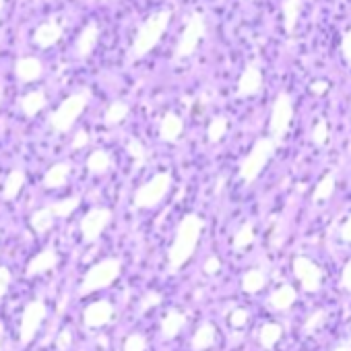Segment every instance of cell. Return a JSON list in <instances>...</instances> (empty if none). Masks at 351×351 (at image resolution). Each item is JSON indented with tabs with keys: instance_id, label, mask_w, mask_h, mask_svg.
<instances>
[{
	"instance_id": "cell-1",
	"label": "cell",
	"mask_w": 351,
	"mask_h": 351,
	"mask_svg": "<svg viewBox=\"0 0 351 351\" xmlns=\"http://www.w3.org/2000/svg\"><path fill=\"white\" fill-rule=\"evenodd\" d=\"M293 273L308 293H316L322 287V269L306 256L293 258Z\"/></svg>"
},
{
	"instance_id": "cell-2",
	"label": "cell",
	"mask_w": 351,
	"mask_h": 351,
	"mask_svg": "<svg viewBox=\"0 0 351 351\" xmlns=\"http://www.w3.org/2000/svg\"><path fill=\"white\" fill-rule=\"evenodd\" d=\"M273 149H275V143L269 141V138H263V141L256 143L254 151L250 153V157L246 159V163H244V167H242V173H244V178H246L248 182L254 180L256 176H258V171L265 167V163H267V159L271 157Z\"/></svg>"
},
{
	"instance_id": "cell-3",
	"label": "cell",
	"mask_w": 351,
	"mask_h": 351,
	"mask_svg": "<svg viewBox=\"0 0 351 351\" xmlns=\"http://www.w3.org/2000/svg\"><path fill=\"white\" fill-rule=\"evenodd\" d=\"M291 118H293V106H291V99L289 95L281 93L273 106V118H271V130L277 138H281L289 124H291Z\"/></svg>"
},
{
	"instance_id": "cell-4",
	"label": "cell",
	"mask_w": 351,
	"mask_h": 351,
	"mask_svg": "<svg viewBox=\"0 0 351 351\" xmlns=\"http://www.w3.org/2000/svg\"><path fill=\"white\" fill-rule=\"evenodd\" d=\"M335 184H337V176H335V171H326L322 178L318 180V184H316V189H314V193H312V201H326V199H330L332 197V193H335Z\"/></svg>"
},
{
	"instance_id": "cell-5",
	"label": "cell",
	"mask_w": 351,
	"mask_h": 351,
	"mask_svg": "<svg viewBox=\"0 0 351 351\" xmlns=\"http://www.w3.org/2000/svg\"><path fill=\"white\" fill-rule=\"evenodd\" d=\"M300 11H302V0H283V19H285L287 34L295 32V25L300 21Z\"/></svg>"
},
{
	"instance_id": "cell-6",
	"label": "cell",
	"mask_w": 351,
	"mask_h": 351,
	"mask_svg": "<svg viewBox=\"0 0 351 351\" xmlns=\"http://www.w3.org/2000/svg\"><path fill=\"white\" fill-rule=\"evenodd\" d=\"M293 302H295V289L293 287H287V285H283L281 289H277L271 295V306L275 310H287Z\"/></svg>"
},
{
	"instance_id": "cell-7",
	"label": "cell",
	"mask_w": 351,
	"mask_h": 351,
	"mask_svg": "<svg viewBox=\"0 0 351 351\" xmlns=\"http://www.w3.org/2000/svg\"><path fill=\"white\" fill-rule=\"evenodd\" d=\"M258 87H261V73H258L256 69H248V73H246L244 79H242L240 91H242L244 95H250V93L258 91Z\"/></svg>"
},
{
	"instance_id": "cell-8",
	"label": "cell",
	"mask_w": 351,
	"mask_h": 351,
	"mask_svg": "<svg viewBox=\"0 0 351 351\" xmlns=\"http://www.w3.org/2000/svg\"><path fill=\"white\" fill-rule=\"evenodd\" d=\"M281 339V326L279 324H267L261 332V343L265 347H273Z\"/></svg>"
},
{
	"instance_id": "cell-9",
	"label": "cell",
	"mask_w": 351,
	"mask_h": 351,
	"mask_svg": "<svg viewBox=\"0 0 351 351\" xmlns=\"http://www.w3.org/2000/svg\"><path fill=\"white\" fill-rule=\"evenodd\" d=\"M326 141H328V124H326V120H318L312 128V143L322 147Z\"/></svg>"
},
{
	"instance_id": "cell-10",
	"label": "cell",
	"mask_w": 351,
	"mask_h": 351,
	"mask_svg": "<svg viewBox=\"0 0 351 351\" xmlns=\"http://www.w3.org/2000/svg\"><path fill=\"white\" fill-rule=\"evenodd\" d=\"M324 320H326V312H324V310H316V312L306 320V324H304V332H306V335H312L314 330H318V328L324 324Z\"/></svg>"
},
{
	"instance_id": "cell-11",
	"label": "cell",
	"mask_w": 351,
	"mask_h": 351,
	"mask_svg": "<svg viewBox=\"0 0 351 351\" xmlns=\"http://www.w3.org/2000/svg\"><path fill=\"white\" fill-rule=\"evenodd\" d=\"M263 283H265V279H263V275H261V273H256V271L248 273V275H246V279H244V285H246V289H248V291H258V289L263 287Z\"/></svg>"
},
{
	"instance_id": "cell-12",
	"label": "cell",
	"mask_w": 351,
	"mask_h": 351,
	"mask_svg": "<svg viewBox=\"0 0 351 351\" xmlns=\"http://www.w3.org/2000/svg\"><path fill=\"white\" fill-rule=\"evenodd\" d=\"M341 54L347 62H351V29L343 36V42H341Z\"/></svg>"
},
{
	"instance_id": "cell-13",
	"label": "cell",
	"mask_w": 351,
	"mask_h": 351,
	"mask_svg": "<svg viewBox=\"0 0 351 351\" xmlns=\"http://www.w3.org/2000/svg\"><path fill=\"white\" fill-rule=\"evenodd\" d=\"M341 287L347 289L351 293V261L343 267V273H341Z\"/></svg>"
},
{
	"instance_id": "cell-14",
	"label": "cell",
	"mask_w": 351,
	"mask_h": 351,
	"mask_svg": "<svg viewBox=\"0 0 351 351\" xmlns=\"http://www.w3.org/2000/svg\"><path fill=\"white\" fill-rule=\"evenodd\" d=\"M310 89H312L314 95H322V93L328 91V83H326V81H314V83L310 85Z\"/></svg>"
},
{
	"instance_id": "cell-15",
	"label": "cell",
	"mask_w": 351,
	"mask_h": 351,
	"mask_svg": "<svg viewBox=\"0 0 351 351\" xmlns=\"http://www.w3.org/2000/svg\"><path fill=\"white\" fill-rule=\"evenodd\" d=\"M341 238L345 240V242H349L351 244V215L347 217V221L343 223V228H341Z\"/></svg>"
},
{
	"instance_id": "cell-16",
	"label": "cell",
	"mask_w": 351,
	"mask_h": 351,
	"mask_svg": "<svg viewBox=\"0 0 351 351\" xmlns=\"http://www.w3.org/2000/svg\"><path fill=\"white\" fill-rule=\"evenodd\" d=\"M250 240H252V228H250V226H246V228L242 230L240 238H238V244H248Z\"/></svg>"
},
{
	"instance_id": "cell-17",
	"label": "cell",
	"mask_w": 351,
	"mask_h": 351,
	"mask_svg": "<svg viewBox=\"0 0 351 351\" xmlns=\"http://www.w3.org/2000/svg\"><path fill=\"white\" fill-rule=\"evenodd\" d=\"M332 351H351V337H349V339H345V341H341Z\"/></svg>"
}]
</instances>
